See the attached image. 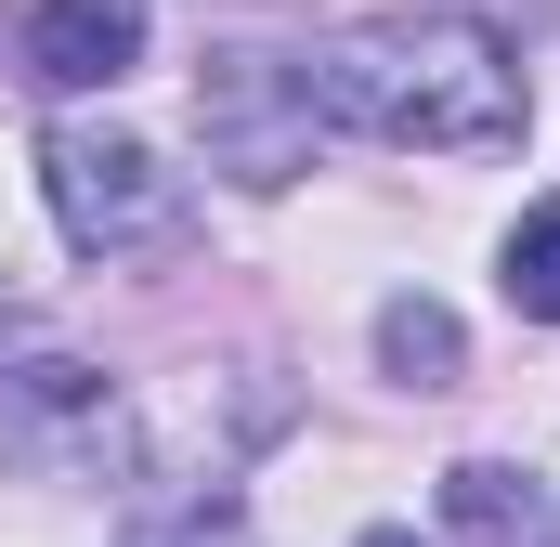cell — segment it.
Instances as JSON below:
<instances>
[{
  "label": "cell",
  "instance_id": "1",
  "mask_svg": "<svg viewBox=\"0 0 560 547\" xmlns=\"http://www.w3.org/2000/svg\"><path fill=\"white\" fill-rule=\"evenodd\" d=\"M300 79H313V118H339L365 143H418V156L522 143V66L469 13H392V26L339 39L326 66H300Z\"/></svg>",
  "mask_w": 560,
  "mask_h": 547
},
{
  "label": "cell",
  "instance_id": "2",
  "mask_svg": "<svg viewBox=\"0 0 560 547\" xmlns=\"http://www.w3.org/2000/svg\"><path fill=\"white\" fill-rule=\"evenodd\" d=\"M131 456V405L105 365H66V352H26L0 365V469L26 482H118Z\"/></svg>",
  "mask_w": 560,
  "mask_h": 547
},
{
  "label": "cell",
  "instance_id": "3",
  "mask_svg": "<svg viewBox=\"0 0 560 547\" xmlns=\"http://www.w3.org/2000/svg\"><path fill=\"white\" fill-rule=\"evenodd\" d=\"M39 183H52V222H66V248H92V261H118V248H156V235H183V183L156 170V143L131 131H52L39 143Z\"/></svg>",
  "mask_w": 560,
  "mask_h": 547
},
{
  "label": "cell",
  "instance_id": "4",
  "mask_svg": "<svg viewBox=\"0 0 560 547\" xmlns=\"http://www.w3.org/2000/svg\"><path fill=\"white\" fill-rule=\"evenodd\" d=\"M196 118H209V156H222L235 183H287V170L313 156V79L275 66V53H222V66L196 79Z\"/></svg>",
  "mask_w": 560,
  "mask_h": 547
},
{
  "label": "cell",
  "instance_id": "5",
  "mask_svg": "<svg viewBox=\"0 0 560 547\" xmlns=\"http://www.w3.org/2000/svg\"><path fill=\"white\" fill-rule=\"evenodd\" d=\"M26 66L52 92H105L143 66V0H39L26 13Z\"/></svg>",
  "mask_w": 560,
  "mask_h": 547
},
{
  "label": "cell",
  "instance_id": "6",
  "mask_svg": "<svg viewBox=\"0 0 560 547\" xmlns=\"http://www.w3.org/2000/svg\"><path fill=\"white\" fill-rule=\"evenodd\" d=\"M443 522H456L469 547H522L535 535V482L495 469V456H469V469H443Z\"/></svg>",
  "mask_w": 560,
  "mask_h": 547
},
{
  "label": "cell",
  "instance_id": "7",
  "mask_svg": "<svg viewBox=\"0 0 560 547\" xmlns=\"http://www.w3.org/2000/svg\"><path fill=\"white\" fill-rule=\"evenodd\" d=\"M378 365H392L405 392H456V313H443V300H392V313H378Z\"/></svg>",
  "mask_w": 560,
  "mask_h": 547
},
{
  "label": "cell",
  "instance_id": "8",
  "mask_svg": "<svg viewBox=\"0 0 560 547\" xmlns=\"http://www.w3.org/2000/svg\"><path fill=\"white\" fill-rule=\"evenodd\" d=\"M509 313H535V326H560V196L509 222Z\"/></svg>",
  "mask_w": 560,
  "mask_h": 547
},
{
  "label": "cell",
  "instance_id": "9",
  "mask_svg": "<svg viewBox=\"0 0 560 547\" xmlns=\"http://www.w3.org/2000/svg\"><path fill=\"white\" fill-rule=\"evenodd\" d=\"M118 547H248V509L235 496H183V509H143Z\"/></svg>",
  "mask_w": 560,
  "mask_h": 547
},
{
  "label": "cell",
  "instance_id": "10",
  "mask_svg": "<svg viewBox=\"0 0 560 547\" xmlns=\"http://www.w3.org/2000/svg\"><path fill=\"white\" fill-rule=\"evenodd\" d=\"M365 547H418V535H365Z\"/></svg>",
  "mask_w": 560,
  "mask_h": 547
}]
</instances>
